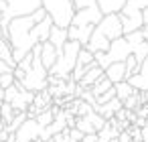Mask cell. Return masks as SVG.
I'll return each instance as SVG.
<instances>
[{
	"label": "cell",
	"mask_w": 148,
	"mask_h": 142,
	"mask_svg": "<svg viewBox=\"0 0 148 142\" xmlns=\"http://www.w3.org/2000/svg\"><path fill=\"white\" fill-rule=\"evenodd\" d=\"M53 29L51 16L39 8L37 12L29 16H16L8 23V29L2 31V39H6L12 47L14 63L18 65L37 45H43L49 41V33Z\"/></svg>",
	"instance_id": "obj_1"
},
{
	"label": "cell",
	"mask_w": 148,
	"mask_h": 142,
	"mask_svg": "<svg viewBox=\"0 0 148 142\" xmlns=\"http://www.w3.org/2000/svg\"><path fill=\"white\" fill-rule=\"evenodd\" d=\"M124 37V29H122V23H120V16L118 14H108L99 21V25L93 29L91 37H89V43H87V51L89 53H108L110 45Z\"/></svg>",
	"instance_id": "obj_2"
},
{
	"label": "cell",
	"mask_w": 148,
	"mask_h": 142,
	"mask_svg": "<svg viewBox=\"0 0 148 142\" xmlns=\"http://www.w3.org/2000/svg\"><path fill=\"white\" fill-rule=\"evenodd\" d=\"M124 35L136 33L142 27H148V0H128L124 10L118 14Z\"/></svg>",
	"instance_id": "obj_3"
},
{
	"label": "cell",
	"mask_w": 148,
	"mask_h": 142,
	"mask_svg": "<svg viewBox=\"0 0 148 142\" xmlns=\"http://www.w3.org/2000/svg\"><path fill=\"white\" fill-rule=\"evenodd\" d=\"M83 47L75 41H67L65 47L59 51L57 55V61L55 65L49 69V75L51 77H57V79H63V81H69L71 79V73L77 65V57H79V51Z\"/></svg>",
	"instance_id": "obj_4"
},
{
	"label": "cell",
	"mask_w": 148,
	"mask_h": 142,
	"mask_svg": "<svg viewBox=\"0 0 148 142\" xmlns=\"http://www.w3.org/2000/svg\"><path fill=\"white\" fill-rule=\"evenodd\" d=\"M138 47H140V45H136V47L130 45V43L126 41V37H120V39H116V41L110 45L108 53H95V55H93L95 65L106 71L112 63H126L128 57H134V53H136Z\"/></svg>",
	"instance_id": "obj_5"
},
{
	"label": "cell",
	"mask_w": 148,
	"mask_h": 142,
	"mask_svg": "<svg viewBox=\"0 0 148 142\" xmlns=\"http://www.w3.org/2000/svg\"><path fill=\"white\" fill-rule=\"evenodd\" d=\"M41 8L51 16L55 27H59V29L71 27L73 14H75L73 0H41Z\"/></svg>",
	"instance_id": "obj_6"
},
{
	"label": "cell",
	"mask_w": 148,
	"mask_h": 142,
	"mask_svg": "<svg viewBox=\"0 0 148 142\" xmlns=\"http://www.w3.org/2000/svg\"><path fill=\"white\" fill-rule=\"evenodd\" d=\"M6 2V14L0 19V27L2 31L8 29V23L16 16H29L41 8V0H4Z\"/></svg>",
	"instance_id": "obj_7"
},
{
	"label": "cell",
	"mask_w": 148,
	"mask_h": 142,
	"mask_svg": "<svg viewBox=\"0 0 148 142\" xmlns=\"http://www.w3.org/2000/svg\"><path fill=\"white\" fill-rule=\"evenodd\" d=\"M101 19H103V14L99 12L97 4H95V6H89V8L75 10L73 21H71V27H97Z\"/></svg>",
	"instance_id": "obj_8"
},
{
	"label": "cell",
	"mask_w": 148,
	"mask_h": 142,
	"mask_svg": "<svg viewBox=\"0 0 148 142\" xmlns=\"http://www.w3.org/2000/svg\"><path fill=\"white\" fill-rule=\"evenodd\" d=\"M43 128L37 124L35 118H27L25 124L14 132V142H39Z\"/></svg>",
	"instance_id": "obj_9"
},
{
	"label": "cell",
	"mask_w": 148,
	"mask_h": 142,
	"mask_svg": "<svg viewBox=\"0 0 148 142\" xmlns=\"http://www.w3.org/2000/svg\"><path fill=\"white\" fill-rule=\"evenodd\" d=\"M93 65H95L93 53H89L87 49H81V51H79V57H77V65H75V69H73V73H71V79H73L75 83H79L81 77L85 75V71L91 69Z\"/></svg>",
	"instance_id": "obj_10"
},
{
	"label": "cell",
	"mask_w": 148,
	"mask_h": 142,
	"mask_svg": "<svg viewBox=\"0 0 148 142\" xmlns=\"http://www.w3.org/2000/svg\"><path fill=\"white\" fill-rule=\"evenodd\" d=\"M120 110H124V104H122L118 97H114L112 102H108V104H103V106H95V108H93V112H97L103 120H114Z\"/></svg>",
	"instance_id": "obj_11"
},
{
	"label": "cell",
	"mask_w": 148,
	"mask_h": 142,
	"mask_svg": "<svg viewBox=\"0 0 148 142\" xmlns=\"http://www.w3.org/2000/svg\"><path fill=\"white\" fill-rule=\"evenodd\" d=\"M126 2H128V0H95V4H97V8H99V12L103 16H108V14H120L124 10Z\"/></svg>",
	"instance_id": "obj_12"
},
{
	"label": "cell",
	"mask_w": 148,
	"mask_h": 142,
	"mask_svg": "<svg viewBox=\"0 0 148 142\" xmlns=\"http://www.w3.org/2000/svg\"><path fill=\"white\" fill-rule=\"evenodd\" d=\"M103 75L116 85V83H122V81H126L128 79V73H126V63H112L106 71H103Z\"/></svg>",
	"instance_id": "obj_13"
},
{
	"label": "cell",
	"mask_w": 148,
	"mask_h": 142,
	"mask_svg": "<svg viewBox=\"0 0 148 142\" xmlns=\"http://www.w3.org/2000/svg\"><path fill=\"white\" fill-rule=\"evenodd\" d=\"M101 77H103V69H99L97 65H93L91 69H87V71H85V75L81 77V81H79L77 85H79L81 89H91V87H93Z\"/></svg>",
	"instance_id": "obj_14"
},
{
	"label": "cell",
	"mask_w": 148,
	"mask_h": 142,
	"mask_svg": "<svg viewBox=\"0 0 148 142\" xmlns=\"http://www.w3.org/2000/svg\"><path fill=\"white\" fill-rule=\"evenodd\" d=\"M57 55H59V51L47 41V43H43L41 45V63H43V67L49 71L53 65H55V61H57Z\"/></svg>",
	"instance_id": "obj_15"
},
{
	"label": "cell",
	"mask_w": 148,
	"mask_h": 142,
	"mask_svg": "<svg viewBox=\"0 0 148 142\" xmlns=\"http://www.w3.org/2000/svg\"><path fill=\"white\" fill-rule=\"evenodd\" d=\"M69 41V35H67V29H59V27H55L53 25V29H51V33H49V43L57 49V51H61L63 47H65V43Z\"/></svg>",
	"instance_id": "obj_16"
},
{
	"label": "cell",
	"mask_w": 148,
	"mask_h": 142,
	"mask_svg": "<svg viewBox=\"0 0 148 142\" xmlns=\"http://www.w3.org/2000/svg\"><path fill=\"white\" fill-rule=\"evenodd\" d=\"M0 61H4L8 67L16 69V63H14V57H12V47L6 39L0 37Z\"/></svg>",
	"instance_id": "obj_17"
},
{
	"label": "cell",
	"mask_w": 148,
	"mask_h": 142,
	"mask_svg": "<svg viewBox=\"0 0 148 142\" xmlns=\"http://www.w3.org/2000/svg\"><path fill=\"white\" fill-rule=\"evenodd\" d=\"M112 87H114V83H112V81H110V79L103 75V77H101V79H99V81H97V83H95V85H93L89 91H91V95L97 99V97H101L103 93H108Z\"/></svg>",
	"instance_id": "obj_18"
},
{
	"label": "cell",
	"mask_w": 148,
	"mask_h": 142,
	"mask_svg": "<svg viewBox=\"0 0 148 142\" xmlns=\"http://www.w3.org/2000/svg\"><path fill=\"white\" fill-rule=\"evenodd\" d=\"M114 89H116V97H118V99H120L122 104H124V102H126V99H128L130 95H134V93H136V89H134V87H132V85H130L128 81L116 83V85H114Z\"/></svg>",
	"instance_id": "obj_19"
},
{
	"label": "cell",
	"mask_w": 148,
	"mask_h": 142,
	"mask_svg": "<svg viewBox=\"0 0 148 142\" xmlns=\"http://www.w3.org/2000/svg\"><path fill=\"white\" fill-rule=\"evenodd\" d=\"M27 118H29V116H27V112H16V114H14V118H12V122H10L4 130H6L8 134H14V132L25 124V120H27Z\"/></svg>",
	"instance_id": "obj_20"
},
{
	"label": "cell",
	"mask_w": 148,
	"mask_h": 142,
	"mask_svg": "<svg viewBox=\"0 0 148 142\" xmlns=\"http://www.w3.org/2000/svg\"><path fill=\"white\" fill-rule=\"evenodd\" d=\"M14 110H12V106L10 104H6V102H2V106H0V118H2V124H4V128L12 122V118H14Z\"/></svg>",
	"instance_id": "obj_21"
},
{
	"label": "cell",
	"mask_w": 148,
	"mask_h": 142,
	"mask_svg": "<svg viewBox=\"0 0 148 142\" xmlns=\"http://www.w3.org/2000/svg\"><path fill=\"white\" fill-rule=\"evenodd\" d=\"M144 102V97L136 91L134 95H130L126 102H124V110H128V112H132V110H136V108H140V104Z\"/></svg>",
	"instance_id": "obj_22"
},
{
	"label": "cell",
	"mask_w": 148,
	"mask_h": 142,
	"mask_svg": "<svg viewBox=\"0 0 148 142\" xmlns=\"http://www.w3.org/2000/svg\"><path fill=\"white\" fill-rule=\"evenodd\" d=\"M138 71H140V65L136 63V59H134V57H128V59H126V73H128V77L136 75Z\"/></svg>",
	"instance_id": "obj_23"
},
{
	"label": "cell",
	"mask_w": 148,
	"mask_h": 142,
	"mask_svg": "<svg viewBox=\"0 0 148 142\" xmlns=\"http://www.w3.org/2000/svg\"><path fill=\"white\" fill-rule=\"evenodd\" d=\"M16 83V79H14V75L12 73H4V75H0V87L2 89H8L10 85H14Z\"/></svg>",
	"instance_id": "obj_24"
},
{
	"label": "cell",
	"mask_w": 148,
	"mask_h": 142,
	"mask_svg": "<svg viewBox=\"0 0 148 142\" xmlns=\"http://www.w3.org/2000/svg\"><path fill=\"white\" fill-rule=\"evenodd\" d=\"M73 6H75V10L89 8V6H95V0H73Z\"/></svg>",
	"instance_id": "obj_25"
},
{
	"label": "cell",
	"mask_w": 148,
	"mask_h": 142,
	"mask_svg": "<svg viewBox=\"0 0 148 142\" xmlns=\"http://www.w3.org/2000/svg\"><path fill=\"white\" fill-rule=\"evenodd\" d=\"M69 136H71L73 142H81V138H83V134H81L77 128H69Z\"/></svg>",
	"instance_id": "obj_26"
},
{
	"label": "cell",
	"mask_w": 148,
	"mask_h": 142,
	"mask_svg": "<svg viewBox=\"0 0 148 142\" xmlns=\"http://www.w3.org/2000/svg\"><path fill=\"white\" fill-rule=\"evenodd\" d=\"M118 140H120V142H134L128 130H124V132H120V136H118Z\"/></svg>",
	"instance_id": "obj_27"
},
{
	"label": "cell",
	"mask_w": 148,
	"mask_h": 142,
	"mask_svg": "<svg viewBox=\"0 0 148 142\" xmlns=\"http://www.w3.org/2000/svg\"><path fill=\"white\" fill-rule=\"evenodd\" d=\"M12 71H14L12 67H8L4 61H0V75H4V73H12Z\"/></svg>",
	"instance_id": "obj_28"
},
{
	"label": "cell",
	"mask_w": 148,
	"mask_h": 142,
	"mask_svg": "<svg viewBox=\"0 0 148 142\" xmlns=\"http://www.w3.org/2000/svg\"><path fill=\"white\" fill-rule=\"evenodd\" d=\"M140 75H144V77H148V57L144 59V63L140 65V71H138Z\"/></svg>",
	"instance_id": "obj_29"
},
{
	"label": "cell",
	"mask_w": 148,
	"mask_h": 142,
	"mask_svg": "<svg viewBox=\"0 0 148 142\" xmlns=\"http://www.w3.org/2000/svg\"><path fill=\"white\" fill-rule=\"evenodd\" d=\"M81 142H97V134H85L81 138Z\"/></svg>",
	"instance_id": "obj_30"
},
{
	"label": "cell",
	"mask_w": 148,
	"mask_h": 142,
	"mask_svg": "<svg viewBox=\"0 0 148 142\" xmlns=\"http://www.w3.org/2000/svg\"><path fill=\"white\" fill-rule=\"evenodd\" d=\"M6 8H8V6H6V2H4V0H0V19L6 14Z\"/></svg>",
	"instance_id": "obj_31"
},
{
	"label": "cell",
	"mask_w": 148,
	"mask_h": 142,
	"mask_svg": "<svg viewBox=\"0 0 148 142\" xmlns=\"http://www.w3.org/2000/svg\"><path fill=\"white\" fill-rule=\"evenodd\" d=\"M142 35H144V43L148 45V27H142Z\"/></svg>",
	"instance_id": "obj_32"
},
{
	"label": "cell",
	"mask_w": 148,
	"mask_h": 142,
	"mask_svg": "<svg viewBox=\"0 0 148 142\" xmlns=\"http://www.w3.org/2000/svg\"><path fill=\"white\" fill-rule=\"evenodd\" d=\"M2 102H4V89L0 87V104H2Z\"/></svg>",
	"instance_id": "obj_33"
},
{
	"label": "cell",
	"mask_w": 148,
	"mask_h": 142,
	"mask_svg": "<svg viewBox=\"0 0 148 142\" xmlns=\"http://www.w3.org/2000/svg\"><path fill=\"white\" fill-rule=\"evenodd\" d=\"M0 130H4V124H2V118H0Z\"/></svg>",
	"instance_id": "obj_34"
},
{
	"label": "cell",
	"mask_w": 148,
	"mask_h": 142,
	"mask_svg": "<svg viewBox=\"0 0 148 142\" xmlns=\"http://www.w3.org/2000/svg\"><path fill=\"white\" fill-rule=\"evenodd\" d=\"M112 142H120V140H118V138H114V140H112Z\"/></svg>",
	"instance_id": "obj_35"
},
{
	"label": "cell",
	"mask_w": 148,
	"mask_h": 142,
	"mask_svg": "<svg viewBox=\"0 0 148 142\" xmlns=\"http://www.w3.org/2000/svg\"><path fill=\"white\" fill-rule=\"evenodd\" d=\"M0 35H2V27H0Z\"/></svg>",
	"instance_id": "obj_36"
},
{
	"label": "cell",
	"mask_w": 148,
	"mask_h": 142,
	"mask_svg": "<svg viewBox=\"0 0 148 142\" xmlns=\"http://www.w3.org/2000/svg\"><path fill=\"white\" fill-rule=\"evenodd\" d=\"M0 106H2V104H0Z\"/></svg>",
	"instance_id": "obj_37"
},
{
	"label": "cell",
	"mask_w": 148,
	"mask_h": 142,
	"mask_svg": "<svg viewBox=\"0 0 148 142\" xmlns=\"http://www.w3.org/2000/svg\"><path fill=\"white\" fill-rule=\"evenodd\" d=\"M140 142H142V140H140Z\"/></svg>",
	"instance_id": "obj_38"
}]
</instances>
